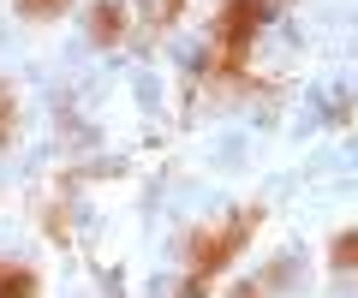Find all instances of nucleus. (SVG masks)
<instances>
[{
	"label": "nucleus",
	"instance_id": "nucleus-1",
	"mask_svg": "<svg viewBox=\"0 0 358 298\" xmlns=\"http://www.w3.org/2000/svg\"><path fill=\"white\" fill-rule=\"evenodd\" d=\"M257 221H263V209H239V215H227L221 227L197 233L192 239V262H185V292H179V298H203L209 281H215V274L245 251V239L257 233Z\"/></svg>",
	"mask_w": 358,
	"mask_h": 298
},
{
	"label": "nucleus",
	"instance_id": "nucleus-2",
	"mask_svg": "<svg viewBox=\"0 0 358 298\" xmlns=\"http://www.w3.org/2000/svg\"><path fill=\"white\" fill-rule=\"evenodd\" d=\"M263 18H268V0H221L215 24H209V36H215V72H239L245 66V48L257 42Z\"/></svg>",
	"mask_w": 358,
	"mask_h": 298
},
{
	"label": "nucleus",
	"instance_id": "nucleus-3",
	"mask_svg": "<svg viewBox=\"0 0 358 298\" xmlns=\"http://www.w3.org/2000/svg\"><path fill=\"white\" fill-rule=\"evenodd\" d=\"M120 30H126V6H120V0H108V6L90 13V36L96 42H120Z\"/></svg>",
	"mask_w": 358,
	"mask_h": 298
},
{
	"label": "nucleus",
	"instance_id": "nucleus-4",
	"mask_svg": "<svg viewBox=\"0 0 358 298\" xmlns=\"http://www.w3.org/2000/svg\"><path fill=\"white\" fill-rule=\"evenodd\" d=\"M0 298H36V274L24 262H0Z\"/></svg>",
	"mask_w": 358,
	"mask_h": 298
},
{
	"label": "nucleus",
	"instance_id": "nucleus-5",
	"mask_svg": "<svg viewBox=\"0 0 358 298\" xmlns=\"http://www.w3.org/2000/svg\"><path fill=\"white\" fill-rule=\"evenodd\" d=\"M334 269H358V233L334 239Z\"/></svg>",
	"mask_w": 358,
	"mask_h": 298
},
{
	"label": "nucleus",
	"instance_id": "nucleus-6",
	"mask_svg": "<svg viewBox=\"0 0 358 298\" xmlns=\"http://www.w3.org/2000/svg\"><path fill=\"white\" fill-rule=\"evenodd\" d=\"M66 6H72V0H24L30 18H54V13H66Z\"/></svg>",
	"mask_w": 358,
	"mask_h": 298
},
{
	"label": "nucleus",
	"instance_id": "nucleus-7",
	"mask_svg": "<svg viewBox=\"0 0 358 298\" xmlns=\"http://www.w3.org/2000/svg\"><path fill=\"white\" fill-rule=\"evenodd\" d=\"M6 131H13V96L0 90V143H6Z\"/></svg>",
	"mask_w": 358,
	"mask_h": 298
}]
</instances>
